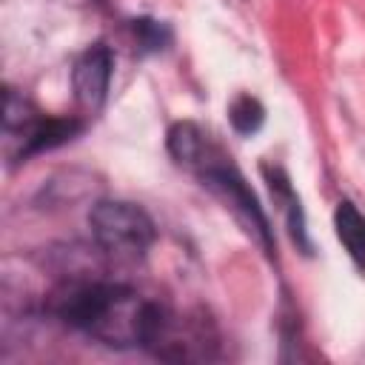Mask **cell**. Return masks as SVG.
Segmentation results:
<instances>
[{
	"instance_id": "1",
	"label": "cell",
	"mask_w": 365,
	"mask_h": 365,
	"mask_svg": "<svg viewBox=\"0 0 365 365\" xmlns=\"http://www.w3.org/2000/svg\"><path fill=\"white\" fill-rule=\"evenodd\" d=\"M54 314L83 336L108 348L163 354L177 314L120 282H71L54 294Z\"/></svg>"
},
{
	"instance_id": "2",
	"label": "cell",
	"mask_w": 365,
	"mask_h": 365,
	"mask_svg": "<svg viewBox=\"0 0 365 365\" xmlns=\"http://www.w3.org/2000/svg\"><path fill=\"white\" fill-rule=\"evenodd\" d=\"M165 145H168V154L174 157V163L182 165L185 171H191L202 182V188H208L214 197H220L225 202V208H231L234 217L245 225V231L254 234L259 248L274 259L277 242H274L271 220H268L265 208L259 205L257 194L251 191V185L245 182L242 171L231 160V154H225L211 140L208 131H202L197 123H188V120L174 123L168 128Z\"/></svg>"
},
{
	"instance_id": "3",
	"label": "cell",
	"mask_w": 365,
	"mask_h": 365,
	"mask_svg": "<svg viewBox=\"0 0 365 365\" xmlns=\"http://www.w3.org/2000/svg\"><path fill=\"white\" fill-rule=\"evenodd\" d=\"M88 228L94 242L117 262H137L157 240L154 220L134 202L100 200L88 211Z\"/></svg>"
},
{
	"instance_id": "4",
	"label": "cell",
	"mask_w": 365,
	"mask_h": 365,
	"mask_svg": "<svg viewBox=\"0 0 365 365\" xmlns=\"http://www.w3.org/2000/svg\"><path fill=\"white\" fill-rule=\"evenodd\" d=\"M111 71H114V54L106 43H94L88 46L71 66V88L77 103L86 111H100L106 97H108V86H111Z\"/></svg>"
},
{
	"instance_id": "5",
	"label": "cell",
	"mask_w": 365,
	"mask_h": 365,
	"mask_svg": "<svg viewBox=\"0 0 365 365\" xmlns=\"http://www.w3.org/2000/svg\"><path fill=\"white\" fill-rule=\"evenodd\" d=\"M262 177L268 182V191L274 197V202L279 205L282 217H285V228L291 234V240L297 242V248H302L305 254H311V240H308V222H305V211H302V202L285 174V168L279 165H268L262 163Z\"/></svg>"
},
{
	"instance_id": "6",
	"label": "cell",
	"mask_w": 365,
	"mask_h": 365,
	"mask_svg": "<svg viewBox=\"0 0 365 365\" xmlns=\"http://www.w3.org/2000/svg\"><path fill=\"white\" fill-rule=\"evenodd\" d=\"M83 131L80 120H57V117H34L20 134H23V148L20 157H31L48 148H57L63 143H68L74 134Z\"/></svg>"
},
{
	"instance_id": "7",
	"label": "cell",
	"mask_w": 365,
	"mask_h": 365,
	"mask_svg": "<svg viewBox=\"0 0 365 365\" xmlns=\"http://www.w3.org/2000/svg\"><path fill=\"white\" fill-rule=\"evenodd\" d=\"M334 228H336V240L348 251L351 262L365 277V214L354 202L342 200L334 211Z\"/></svg>"
},
{
	"instance_id": "8",
	"label": "cell",
	"mask_w": 365,
	"mask_h": 365,
	"mask_svg": "<svg viewBox=\"0 0 365 365\" xmlns=\"http://www.w3.org/2000/svg\"><path fill=\"white\" fill-rule=\"evenodd\" d=\"M228 120H231V128H234L237 134L251 137V134H257V131L262 128V123H265V108H262V103H259L257 97L240 94V97L228 106Z\"/></svg>"
},
{
	"instance_id": "9",
	"label": "cell",
	"mask_w": 365,
	"mask_h": 365,
	"mask_svg": "<svg viewBox=\"0 0 365 365\" xmlns=\"http://www.w3.org/2000/svg\"><path fill=\"white\" fill-rule=\"evenodd\" d=\"M131 29H134V37H137V46L140 51L151 54V51H163L168 48L171 43V29L160 20H151V17H137L131 20Z\"/></svg>"
}]
</instances>
